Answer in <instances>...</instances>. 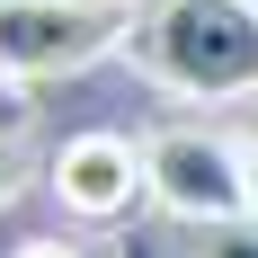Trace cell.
<instances>
[{
	"label": "cell",
	"instance_id": "obj_5",
	"mask_svg": "<svg viewBox=\"0 0 258 258\" xmlns=\"http://www.w3.org/2000/svg\"><path fill=\"white\" fill-rule=\"evenodd\" d=\"M196 258H258V214H240V223H205V232H196Z\"/></svg>",
	"mask_w": 258,
	"mask_h": 258
},
{
	"label": "cell",
	"instance_id": "obj_7",
	"mask_svg": "<svg viewBox=\"0 0 258 258\" xmlns=\"http://www.w3.org/2000/svg\"><path fill=\"white\" fill-rule=\"evenodd\" d=\"M9 258H89V249H80V240H53V232H45V240H18Z\"/></svg>",
	"mask_w": 258,
	"mask_h": 258
},
{
	"label": "cell",
	"instance_id": "obj_9",
	"mask_svg": "<svg viewBox=\"0 0 258 258\" xmlns=\"http://www.w3.org/2000/svg\"><path fill=\"white\" fill-rule=\"evenodd\" d=\"M240 160H249V214H258V134L240 143Z\"/></svg>",
	"mask_w": 258,
	"mask_h": 258
},
{
	"label": "cell",
	"instance_id": "obj_3",
	"mask_svg": "<svg viewBox=\"0 0 258 258\" xmlns=\"http://www.w3.org/2000/svg\"><path fill=\"white\" fill-rule=\"evenodd\" d=\"M143 178H152V205L178 214V223H240L249 214V160H240V143H223V134L205 125H169L143 143Z\"/></svg>",
	"mask_w": 258,
	"mask_h": 258
},
{
	"label": "cell",
	"instance_id": "obj_8",
	"mask_svg": "<svg viewBox=\"0 0 258 258\" xmlns=\"http://www.w3.org/2000/svg\"><path fill=\"white\" fill-rule=\"evenodd\" d=\"M18 196V134H0V205Z\"/></svg>",
	"mask_w": 258,
	"mask_h": 258
},
{
	"label": "cell",
	"instance_id": "obj_10",
	"mask_svg": "<svg viewBox=\"0 0 258 258\" xmlns=\"http://www.w3.org/2000/svg\"><path fill=\"white\" fill-rule=\"evenodd\" d=\"M240 9H249V18H258V0H240Z\"/></svg>",
	"mask_w": 258,
	"mask_h": 258
},
{
	"label": "cell",
	"instance_id": "obj_2",
	"mask_svg": "<svg viewBox=\"0 0 258 258\" xmlns=\"http://www.w3.org/2000/svg\"><path fill=\"white\" fill-rule=\"evenodd\" d=\"M116 0H0V80H72L107 53H125Z\"/></svg>",
	"mask_w": 258,
	"mask_h": 258
},
{
	"label": "cell",
	"instance_id": "obj_6",
	"mask_svg": "<svg viewBox=\"0 0 258 258\" xmlns=\"http://www.w3.org/2000/svg\"><path fill=\"white\" fill-rule=\"evenodd\" d=\"M0 134H27V89L18 80H0Z\"/></svg>",
	"mask_w": 258,
	"mask_h": 258
},
{
	"label": "cell",
	"instance_id": "obj_4",
	"mask_svg": "<svg viewBox=\"0 0 258 258\" xmlns=\"http://www.w3.org/2000/svg\"><path fill=\"white\" fill-rule=\"evenodd\" d=\"M53 196L80 223H125L152 196V178H143V152H134L125 134H72L53 152Z\"/></svg>",
	"mask_w": 258,
	"mask_h": 258
},
{
	"label": "cell",
	"instance_id": "obj_1",
	"mask_svg": "<svg viewBox=\"0 0 258 258\" xmlns=\"http://www.w3.org/2000/svg\"><path fill=\"white\" fill-rule=\"evenodd\" d=\"M125 53L169 98H258V18L240 0H152L125 27Z\"/></svg>",
	"mask_w": 258,
	"mask_h": 258
}]
</instances>
